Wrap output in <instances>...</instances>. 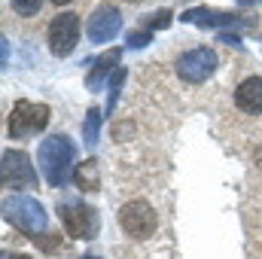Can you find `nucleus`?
Segmentation results:
<instances>
[{"label": "nucleus", "instance_id": "nucleus-22", "mask_svg": "<svg viewBox=\"0 0 262 259\" xmlns=\"http://www.w3.org/2000/svg\"><path fill=\"white\" fill-rule=\"evenodd\" d=\"M82 259H98V256H82Z\"/></svg>", "mask_w": 262, "mask_h": 259}, {"label": "nucleus", "instance_id": "nucleus-1", "mask_svg": "<svg viewBox=\"0 0 262 259\" xmlns=\"http://www.w3.org/2000/svg\"><path fill=\"white\" fill-rule=\"evenodd\" d=\"M73 156H76V146L67 134H52L40 143L37 149V162H40V171L46 177L49 186L55 189H64L67 180H70V168H73Z\"/></svg>", "mask_w": 262, "mask_h": 259}, {"label": "nucleus", "instance_id": "nucleus-15", "mask_svg": "<svg viewBox=\"0 0 262 259\" xmlns=\"http://www.w3.org/2000/svg\"><path fill=\"white\" fill-rule=\"evenodd\" d=\"M125 76H128V70L125 67H119L116 73H113V79H110V89H107V113H113L116 110V101H119V92H122V82H125Z\"/></svg>", "mask_w": 262, "mask_h": 259}, {"label": "nucleus", "instance_id": "nucleus-17", "mask_svg": "<svg viewBox=\"0 0 262 259\" xmlns=\"http://www.w3.org/2000/svg\"><path fill=\"white\" fill-rule=\"evenodd\" d=\"M12 9H15L18 15L31 18V15H37V12L43 9V0H12Z\"/></svg>", "mask_w": 262, "mask_h": 259}, {"label": "nucleus", "instance_id": "nucleus-21", "mask_svg": "<svg viewBox=\"0 0 262 259\" xmlns=\"http://www.w3.org/2000/svg\"><path fill=\"white\" fill-rule=\"evenodd\" d=\"M52 3H58V6H64V3H70V0H52Z\"/></svg>", "mask_w": 262, "mask_h": 259}, {"label": "nucleus", "instance_id": "nucleus-16", "mask_svg": "<svg viewBox=\"0 0 262 259\" xmlns=\"http://www.w3.org/2000/svg\"><path fill=\"white\" fill-rule=\"evenodd\" d=\"M171 12L168 9H159V12H152V15H146V31H165L168 25H171Z\"/></svg>", "mask_w": 262, "mask_h": 259}, {"label": "nucleus", "instance_id": "nucleus-8", "mask_svg": "<svg viewBox=\"0 0 262 259\" xmlns=\"http://www.w3.org/2000/svg\"><path fill=\"white\" fill-rule=\"evenodd\" d=\"M216 70V52L207 49V46H198V49H189L177 58V76L189 85H198L204 82L210 73Z\"/></svg>", "mask_w": 262, "mask_h": 259}, {"label": "nucleus", "instance_id": "nucleus-6", "mask_svg": "<svg viewBox=\"0 0 262 259\" xmlns=\"http://www.w3.org/2000/svg\"><path fill=\"white\" fill-rule=\"evenodd\" d=\"M119 226H122V232L128 235V238H149L156 229H159V217H156V210H152V204L149 201H143V198H134L128 204H122V210H119Z\"/></svg>", "mask_w": 262, "mask_h": 259}, {"label": "nucleus", "instance_id": "nucleus-11", "mask_svg": "<svg viewBox=\"0 0 262 259\" xmlns=\"http://www.w3.org/2000/svg\"><path fill=\"white\" fill-rule=\"evenodd\" d=\"M119 58H122V49H110V52H104L101 58H95V61H92V73L85 76V89H89V92H98V89L107 82V76L119 70Z\"/></svg>", "mask_w": 262, "mask_h": 259}, {"label": "nucleus", "instance_id": "nucleus-19", "mask_svg": "<svg viewBox=\"0 0 262 259\" xmlns=\"http://www.w3.org/2000/svg\"><path fill=\"white\" fill-rule=\"evenodd\" d=\"M220 43H226V46H235V49H241V37H238V34H220Z\"/></svg>", "mask_w": 262, "mask_h": 259}, {"label": "nucleus", "instance_id": "nucleus-3", "mask_svg": "<svg viewBox=\"0 0 262 259\" xmlns=\"http://www.w3.org/2000/svg\"><path fill=\"white\" fill-rule=\"evenodd\" d=\"M49 125V107L46 104H34V101H15L9 110V137L12 140H25L34 137Z\"/></svg>", "mask_w": 262, "mask_h": 259}, {"label": "nucleus", "instance_id": "nucleus-2", "mask_svg": "<svg viewBox=\"0 0 262 259\" xmlns=\"http://www.w3.org/2000/svg\"><path fill=\"white\" fill-rule=\"evenodd\" d=\"M3 217L25 235H40L46 229V207L31 195H6L3 198Z\"/></svg>", "mask_w": 262, "mask_h": 259}, {"label": "nucleus", "instance_id": "nucleus-18", "mask_svg": "<svg viewBox=\"0 0 262 259\" xmlns=\"http://www.w3.org/2000/svg\"><path fill=\"white\" fill-rule=\"evenodd\" d=\"M152 40V31H131L128 34V49H143Z\"/></svg>", "mask_w": 262, "mask_h": 259}, {"label": "nucleus", "instance_id": "nucleus-20", "mask_svg": "<svg viewBox=\"0 0 262 259\" xmlns=\"http://www.w3.org/2000/svg\"><path fill=\"white\" fill-rule=\"evenodd\" d=\"M238 3H262V0H238Z\"/></svg>", "mask_w": 262, "mask_h": 259}, {"label": "nucleus", "instance_id": "nucleus-12", "mask_svg": "<svg viewBox=\"0 0 262 259\" xmlns=\"http://www.w3.org/2000/svg\"><path fill=\"white\" fill-rule=\"evenodd\" d=\"M235 104L244 113H262V76H247L238 89H235Z\"/></svg>", "mask_w": 262, "mask_h": 259}, {"label": "nucleus", "instance_id": "nucleus-4", "mask_svg": "<svg viewBox=\"0 0 262 259\" xmlns=\"http://www.w3.org/2000/svg\"><path fill=\"white\" fill-rule=\"evenodd\" d=\"M58 217H61V226L70 238H95L98 235V210L89 207L85 201H61L58 204Z\"/></svg>", "mask_w": 262, "mask_h": 259}, {"label": "nucleus", "instance_id": "nucleus-10", "mask_svg": "<svg viewBox=\"0 0 262 259\" xmlns=\"http://www.w3.org/2000/svg\"><path fill=\"white\" fill-rule=\"evenodd\" d=\"M119 31H122V15H119V9L110 6V3H101V6L92 12L89 28H85V34H89L92 43H110Z\"/></svg>", "mask_w": 262, "mask_h": 259}, {"label": "nucleus", "instance_id": "nucleus-13", "mask_svg": "<svg viewBox=\"0 0 262 259\" xmlns=\"http://www.w3.org/2000/svg\"><path fill=\"white\" fill-rule=\"evenodd\" d=\"M76 186L82 192H98L101 189V171H98V162L95 159H85L82 165H76V174H73Z\"/></svg>", "mask_w": 262, "mask_h": 259}, {"label": "nucleus", "instance_id": "nucleus-5", "mask_svg": "<svg viewBox=\"0 0 262 259\" xmlns=\"http://www.w3.org/2000/svg\"><path fill=\"white\" fill-rule=\"evenodd\" d=\"M0 180L3 189H34L37 186V171L31 165V156L21 149H6L0 159Z\"/></svg>", "mask_w": 262, "mask_h": 259}, {"label": "nucleus", "instance_id": "nucleus-9", "mask_svg": "<svg viewBox=\"0 0 262 259\" xmlns=\"http://www.w3.org/2000/svg\"><path fill=\"white\" fill-rule=\"evenodd\" d=\"M186 25H198V28H256L253 18L226 12V9H210V6H198V9H186L183 12Z\"/></svg>", "mask_w": 262, "mask_h": 259}, {"label": "nucleus", "instance_id": "nucleus-14", "mask_svg": "<svg viewBox=\"0 0 262 259\" xmlns=\"http://www.w3.org/2000/svg\"><path fill=\"white\" fill-rule=\"evenodd\" d=\"M82 137H85V143H89V146H95V143H98V137H101V110H98V107H92V110L85 113Z\"/></svg>", "mask_w": 262, "mask_h": 259}, {"label": "nucleus", "instance_id": "nucleus-7", "mask_svg": "<svg viewBox=\"0 0 262 259\" xmlns=\"http://www.w3.org/2000/svg\"><path fill=\"white\" fill-rule=\"evenodd\" d=\"M79 31H82V25H79V15H73V12H61V15L52 18V25H49V49H52L55 58H67L76 49Z\"/></svg>", "mask_w": 262, "mask_h": 259}, {"label": "nucleus", "instance_id": "nucleus-23", "mask_svg": "<svg viewBox=\"0 0 262 259\" xmlns=\"http://www.w3.org/2000/svg\"><path fill=\"white\" fill-rule=\"evenodd\" d=\"M131 3H134V0H131Z\"/></svg>", "mask_w": 262, "mask_h": 259}]
</instances>
